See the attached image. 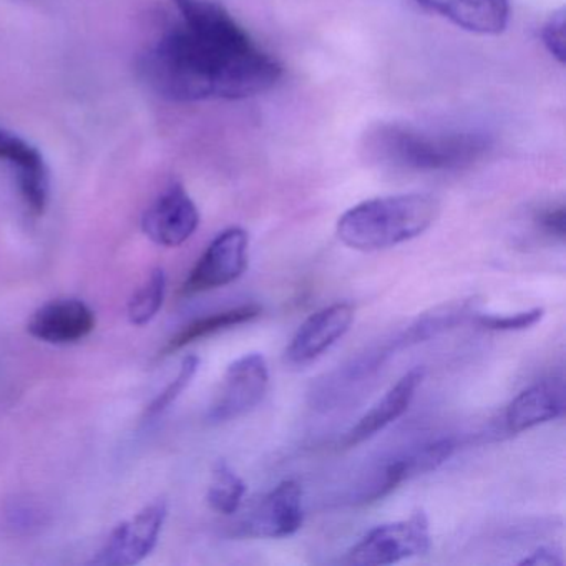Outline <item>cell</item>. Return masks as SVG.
I'll use <instances>...</instances> for the list:
<instances>
[{"label":"cell","instance_id":"obj_1","mask_svg":"<svg viewBox=\"0 0 566 566\" xmlns=\"http://www.w3.org/2000/svg\"><path fill=\"white\" fill-rule=\"evenodd\" d=\"M181 22L142 61L148 87L171 102L243 101L266 94L283 67L220 0H171Z\"/></svg>","mask_w":566,"mask_h":566},{"label":"cell","instance_id":"obj_2","mask_svg":"<svg viewBox=\"0 0 566 566\" xmlns=\"http://www.w3.org/2000/svg\"><path fill=\"white\" fill-rule=\"evenodd\" d=\"M369 160L403 174H452L473 167L490 150L489 137L473 130L427 128L386 122L369 128L363 145Z\"/></svg>","mask_w":566,"mask_h":566},{"label":"cell","instance_id":"obj_3","mask_svg":"<svg viewBox=\"0 0 566 566\" xmlns=\"http://www.w3.org/2000/svg\"><path fill=\"white\" fill-rule=\"evenodd\" d=\"M439 213V200L432 195H390L347 210L337 221L336 231L350 250H389L426 233Z\"/></svg>","mask_w":566,"mask_h":566},{"label":"cell","instance_id":"obj_4","mask_svg":"<svg viewBox=\"0 0 566 566\" xmlns=\"http://www.w3.org/2000/svg\"><path fill=\"white\" fill-rule=\"evenodd\" d=\"M430 549V525L426 513L376 526L347 552L349 565H392Z\"/></svg>","mask_w":566,"mask_h":566},{"label":"cell","instance_id":"obj_5","mask_svg":"<svg viewBox=\"0 0 566 566\" xmlns=\"http://www.w3.org/2000/svg\"><path fill=\"white\" fill-rule=\"evenodd\" d=\"M270 370L263 354L250 353L238 357L224 370L213 402L208 407L210 423H224L247 416L266 396Z\"/></svg>","mask_w":566,"mask_h":566},{"label":"cell","instance_id":"obj_6","mask_svg":"<svg viewBox=\"0 0 566 566\" xmlns=\"http://www.w3.org/2000/svg\"><path fill=\"white\" fill-rule=\"evenodd\" d=\"M250 237L243 228H228L201 254L181 286V296L220 290L243 276L248 268Z\"/></svg>","mask_w":566,"mask_h":566},{"label":"cell","instance_id":"obj_7","mask_svg":"<svg viewBox=\"0 0 566 566\" xmlns=\"http://www.w3.org/2000/svg\"><path fill=\"white\" fill-rule=\"evenodd\" d=\"M303 523V489L294 480H284L244 513L238 522L237 535L248 538H286L300 532Z\"/></svg>","mask_w":566,"mask_h":566},{"label":"cell","instance_id":"obj_8","mask_svg":"<svg viewBox=\"0 0 566 566\" xmlns=\"http://www.w3.org/2000/svg\"><path fill=\"white\" fill-rule=\"evenodd\" d=\"M167 516V503L157 500L145 506L134 518L115 526L95 556V565L132 566L144 562L157 546Z\"/></svg>","mask_w":566,"mask_h":566},{"label":"cell","instance_id":"obj_9","mask_svg":"<svg viewBox=\"0 0 566 566\" xmlns=\"http://www.w3.org/2000/svg\"><path fill=\"white\" fill-rule=\"evenodd\" d=\"M455 447L452 439H440L423 443L403 455L389 460L360 486L354 503L369 505L386 499L403 482L439 469L453 455Z\"/></svg>","mask_w":566,"mask_h":566},{"label":"cell","instance_id":"obj_10","mask_svg":"<svg viewBox=\"0 0 566 566\" xmlns=\"http://www.w3.org/2000/svg\"><path fill=\"white\" fill-rule=\"evenodd\" d=\"M198 227L200 211L180 184L167 188L142 218L145 237L164 248H178L187 243Z\"/></svg>","mask_w":566,"mask_h":566},{"label":"cell","instance_id":"obj_11","mask_svg":"<svg viewBox=\"0 0 566 566\" xmlns=\"http://www.w3.org/2000/svg\"><path fill=\"white\" fill-rule=\"evenodd\" d=\"M354 323V306L336 303L311 314L291 339L286 360L291 366H306L334 346Z\"/></svg>","mask_w":566,"mask_h":566},{"label":"cell","instance_id":"obj_12","mask_svg":"<svg viewBox=\"0 0 566 566\" xmlns=\"http://www.w3.org/2000/svg\"><path fill=\"white\" fill-rule=\"evenodd\" d=\"M0 161L15 171L28 210L42 217L49 205V168L41 151L19 135L0 130Z\"/></svg>","mask_w":566,"mask_h":566},{"label":"cell","instance_id":"obj_13","mask_svg":"<svg viewBox=\"0 0 566 566\" xmlns=\"http://www.w3.org/2000/svg\"><path fill=\"white\" fill-rule=\"evenodd\" d=\"M97 326V317L91 306L81 300H57L39 307L28 323L32 337L42 343L65 346L81 343Z\"/></svg>","mask_w":566,"mask_h":566},{"label":"cell","instance_id":"obj_14","mask_svg":"<svg viewBox=\"0 0 566 566\" xmlns=\"http://www.w3.org/2000/svg\"><path fill=\"white\" fill-rule=\"evenodd\" d=\"M455 28L475 35H500L510 22V0H416Z\"/></svg>","mask_w":566,"mask_h":566},{"label":"cell","instance_id":"obj_15","mask_svg":"<svg viewBox=\"0 0 566 566\" xmlns=\"http://www.w3.org/2000/svg\"><path fill=\"white\" fill-rule=\"evenodd\" d=\"M426 370L422 367L409 370L403 374L386 394L382 399L377 400L363 417L356 426L347 430L343 439V446L346 449L349 447L359 446L366 440L373 439L380 430L389 427L390 423L396 422L397 419L403 416L412 403L416 397L417 389L422 384Z\"/></svg>","mask_w":566,"mask_h":566},{"label":"cell","instance_id":"obj_16","mask_svg":"<svg viewBox=\"0 0 566 566\" xmlns=\"http://www.w3.org/2000/svg\"><path fill=\"white\" fill-rule=\"evenodd\" d=\"M565 389L562 384L545 380L530 386L506 407V432L522 433L559 419L565 413Z\"/></svg>","mask_w":566,"mask_h":566},{"label":"cell","instance_id":"obj_17","mask_svg":"<svg viewBox=\"0 0 566 566\" xmlns=\"http://www.w3.org/2000/svg\"><path fill=\"white\" fill-rule=\"evenodd\" d=\"M261 313H263V307L260 304L250 303L198 317V319L191 321L190 324L181 327L174 337H170V340L160 350V356H171V354L178 353V350L190 346V344L198 343V340L207 339V337L217 336V334L223 333V331L251 323V321L260 317Z\"/></svg>","mask_w":566,"mask_h":566},{"label":"cell","instance_id":"obj_18","mask_svg":"<svg viewBox=\"0 0 566 566\" xmlns=\"http://www.w3.org/2000/svg\"><path fill=\"white\" fill-rule=\"evenodd\" d=\"M244 493H247V483L243 479L233 472L224 460H218L208 486V505L221 515H233L240 510Z\"/></svg>","mask_w":566,"mask_h":566},{"label":"cell","instance_id":"obj_19","mask_svg":"<svg viewBox=\"0 0 566 566\" xmlns=\"http://www.w3.org/2000/svg\"><path fill=\"white\" fill-rule=\"evenodd\" d=\"M165 294H167L165 271H151L128 303L130 323L134 326H147L148 323H151L164 306Z\"/></svg>","mask_w":566,"mask_h":566},{"label":"cell","instance_id":"obj_20","mask_svg":"<svg viewBox=\"0 0 566 566\" xmlns=\"http://www.w3.org/2000/svg\"><path fill=\"white\" fill-rule=\"evenodd\" d=\"M198 369H200V357H185L174 380H171V382L155 397L154 402L147 407V417H157L160 416L161 412H165V410L185 392V389L190 386L191 380L197 376Z\"/></svg>","mask_w":566,"mask_h":566},{"label":"cell","instance_id":"obj_21","mask_svg":"<svg viewBox=\"0 0 566 566\" xmlns=\"http://www.w3.org/2000/svg\"><path fill=\"white\" fill-rule=\"evenodd\" d=\"M543 316H545L543 307H533L515 314H476L475 323L483 329L513 333V331H526L536 326Z\"/></svg>","mask_w":566,"mask_h":566},{"label":"cell","instance_id":"obj_22","mask_svg":"<svg viewBox=\"0 0 566 566\" xmlns=\"http://www.w3.org/2000/svg\"><path fill=\"white\" fill-rule=\"evenodd\" d=\"M543 45L553 59L565 64L566 61V12L565 8L556 9L539 31Z\"/></svg>","mask_w":566,"mask_h":566},{"label":"cell","instance_id":"obj_23","mask_svg":"<svg viewBox=\"0 0 566 566\" xmlns=\"http://www.w3.org/2000/svg\"><path fill=\"white\" fill-rule=\"evenodd\" d=\"M536 227L553 240L565 241L566 233V210L565 205L543 208L535 217Z\"/></svg>","mask_w":566,"mask_h":566},{"label":"cell","instance_id":"obj_24","mask_svg":"<svg viewBox=\"0 0 566 566\" xmlns=\"http://www.w3.org/2000/svg\"><path fill=\"white\" fill-rule=\"evenodd\" d=\"M518 565L563 566L565 559H563L562 553L555 552L549 546H539L528 558H523Z\"/></svg>","mask_w":566,"mask_h":566}]
</instances>
